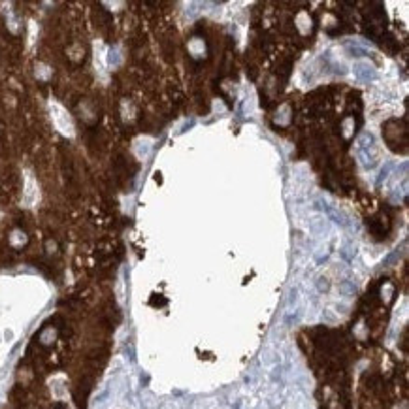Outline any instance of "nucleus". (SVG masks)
I'll list each match as a JSON object with an SVG mask.
<instances>
[{
  "instance_id": "obj_1",
  "label": "nucleus",
  "mask_w": 409,
  "mask_h": 409,
  "mask_svg": "<svg viewBox=\"0 0 409 409\" xmlns=\"http://www.w3.org/2000/svg\"><path fill=\"white\" fill-rule=\"evenodd\" d=\"M51 111H53V119H55V123H57V126H59L62 132L70 134V132H72V123H70L66 111L61 109L59 106H55V104H51Z\"/></svg>"
}]
</instances>
